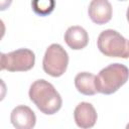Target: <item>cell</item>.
I'll return each mask as SVG.
<instances>
[{"label": "cell", "mask_w": 129, "mask_h": 129, "mask_svg": "<svg viewBox=\"0 0 129 129\" xmlns=\"http://www.w3.org/2000/svg\"><path fill=\"white\" fill-rule=\"evenodd\" d=\"M28 95L37 109L45 115H52L61 108L62 100L59 93L52 84L45 80L33 82Z\"/></svg>", "instance_id": "6da1fadb"}, {"label": "cell", "mask_w": 129, "mask_h": 129, "mask_svg": "<svg viewBox=\"0 0 129 129\" xmlns=\"http://www.w3.org/2000/svg\"><path fill=\"white\" fill-rule=\"evenodd\" d=\"M129 79V69L119 62L111 63L102 69L96 77L95 84L97 92L111 95L118 91Z\"/></svg>", "instance_id": "7a4b0ae2"}, {"label": "cell", "mask_w": 129, "mask_h": 129, "mask_svg": "<svg viewBox=\"0 0 129 129\" xmlns=\"http://www.w3.org/2000/svg\"><path fill=\"white\" fill-rule=\"evenodd\" d=\"M97 46L106 56L129 58V40L116 30L102 31L98 36Z\"/></svg>", "instance_id": "3957f363"}, {"label": "cell", "mask_w": 129, "mask_h": 129, "mask_svg": "<svg viewBox=\"0 0 129 129\" xmlns=\"http://www.w3.org/2000/svg\"><path fill=\"white\" fill-rule=\"evenodd\" d=\"M69 64V54L67 50L58 43L50 44L44 53L42 60L43 71L54 78L62 76Z\"/></svg>", "instance_id": "277c9868"}, {"label": "cell", "mask_w": 129, "mask_h": 129, "mask_svg": "<svg viewBox=\"0 0 129 129\" xmlns=\"http://www.w3.org/2000/svg\"><path fill=\"white\" fill-rule=\"evenodd\" d=\"M35 55L28 48H19L8 53H1V70L8 72H26L33 68Z\"/></svg>", "instance_id": "5b68a950"}, {"label": "cell", "mask_w": 129, "mask_h": 129, "mask_svg": "<svg viewBox=\"0 0 129 129\" xmlns=\"http://www.w3.org/2000/svg\"><path fill=\"white\" fill-rule=\"evenodd\" d=\"M112 5L108 0H92L88 8L89 17L99 25L109 22L112 18Z\"/></svg>", "instance_id": "8992f818"}, {"label": "cell", "mask_w": 129, "mask_h": 129, "mask_svg": "<svg viewBox=\"0 0 129 129\" xmlns=\"http://www.w3.org/2000/svg\"><path fill=\"white\" fill-rule=\"evenodd\" d=\"M10 120L17 129H31L35 126L36 116L28 106L20 105L12 110Z\"/></svg>", "instance_id": "52a82bcc"}, {"label": "cell", "mask_w": 129, "mask_h": 129, "mask_svg": "<svg viewBox=\"0 0 129 129\" xmlns=\"http://www.w3.org/2000/svg\"><path fill=\"white\" fill-rule=\"evenodd\" d=\"M97 117V112L91 103L82 102L75 108L74 119L77 126L80 128H92L96 124Z\"/></svg>", "instance_id": "ba28073f"}, {"label": "cell", "mask_w": 129, "mask_h": 129, "mask_svg": "<svg viewBox=\"0 0 129 129\" xmlns=\"http://www.w3.org/2000/svg\"><path fill=\"white\" fill-rule=\"evenodd\" d=\"M64 41L67 45L75 50L85 48L89 42V35L85 28L79 25L70 26L64 32Z\"/></svg>", "instance_id": "9c48e42d"}, {"label": "cell", "mask_w": 129, "mask_h": 129, "mask_svg": "<svg viewBox=\"0 0 129 129\" xmlns=\"http://www.w3.org/2000/svg\"><path fill=\"white\" fill-rule=\"evenodd\" d=\"M95 80L96 77L93 74L82 72L75 77V86L81 94L86 96H93L97 93Z\"/></svg>", "instance_id": "30bf717a"}, {"label": "cell", "mask_w": 129, "mask_h": 129, "mask_svg": "<svg viewBox=\"0 0 129 129\" xmlns=\"http://www.w3.org/2000/svg\"><path fill=\"white\" fill-rule=\"evenodd\" d=\"M31 7L36 15L47 16L53 11L55 0H31Z\"/></svg>", "instance_id": "8fae6325"}, {"label": "cell", "mask_w": 129, "mask_h": 129, "mask_svg": "<svg viewBox=\"0 0 129 129\" xmlns=\"http://www.w3.org/2000/svg\"><path fill=\"white\" fill-rule=\"evenodd\" d=\"M11 2H12V0H1V10L3 11V10H5L6 8H8L9 6H10V4H11Z\"/></svg>", "instance_id": "7c38bea8"}, {"label": "cell", "mask_w": 129, "mask_h": 129, "mask_svg": "<svg viewBox=\"0 0 129 129\" xmlns=\"http://www.w3.org/2000/svg\"><path fill=\"white\" fill-rule=\"evenodd\" d=\"M126 16H127V20H128V22H129V7H128V9H127V12H126Z\"/></svg>", "instance_id": "4fadbf2b"}, {"label": "cell", "mask_w": 129, "mask_h": 129, "mask_svg": "<svg viewBox=\"0 0 129 129\" xmlns=\"http://www.w3.org/2000/svg\"><path fill=\"white\" fill-rule=\"evenodd\" d=\"M126 128H129V124H128V125H127V126H126Z\"/></svg>", "instance_id": "5bb4252c"}, {"label": "cell", "mask_w": 129, "mask_h": 129, "mask_svg": "<svg viewBox=\"0 0 129 129\" xmlns=\"http://www.w3.org/2000/svg\"><path fill=\"white\" fill-rule=\"evenodd\" d=\"M119 1H126V0H119Z\"/></svg>", "instance_id": "9a60e30c"}]
</instances>
